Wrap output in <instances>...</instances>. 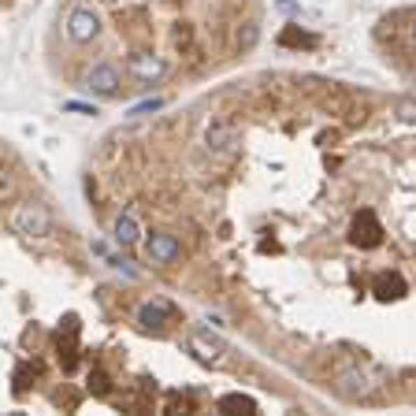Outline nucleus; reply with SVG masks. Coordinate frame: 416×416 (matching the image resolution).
Listing matches in <instances>:
<instances>
[{"label":"nucleus","mask_w":416,"mask_h":416,"mask_svg":"<svg viewBox=\"0 0 416 416\" xmlns=\"http://www.w3.org/2000/svg\"><path fill=\"white\" fill-rule=\"evenodd\" d=\"M127 75L138 78L141 86H157L160 78H168V59L157 52H130L127 56Z\"/></svg>","instance_id":"obj_2"},{"label":"nucleus","mask_w":416,"mask_h":416,"mask_svg":"<svg viewBox=\"0 0 416 416\" xmlns=\"http://www.w3.org/2000/svg\"><path fill=\"white\" fill-rule=\"evenodd\" d=\"M138 234H141V227H138V220L130 216V212L115 220V231H112L115 245H123V249H127V245H134V242H138Z\"/></svg>","instance_id":"obj_12"},{"label":"nucleus","mask_w":416,"mask_h":416,"mask_svg":"<svg viewBox=\"0 0 416 416\" xmlns=\"http://www.w3.org/2000/svg\"><path fill=\"white\" fill-rule=\"evenodd\" d=\"M398 119H406V123H416V97L398 101Z\"/></svg>","instance_id":"obj_15"},{"label":"nucleus","mask_w":416,"mask_h":416,"mask_svg":"<svg viewBox=\"0 0 416 416\" xmlns=\"http://www.w3.org/2000/svg\"><path fill=\"white\" fill-rule=\"evenodd\" d=\"M145 257L152 260V264H175L178 257H182V242H178L175 234H149L145 242Z\"/></svg>","instance_id":"obj_6"},{"label":"nucleus","mask_w":416,"mask_h":416,"mask_svg":"<svg viewBox=\"0 0 416 416\" xmlns=\"http://www.w3.org/2000/svg\"><path fill=\"white\" fill-rule=\"evenodd\" d=\"M234 45L238 49H253L257 45V22H242V27L234 30Z\"/></svg>","instance_id":"obj_13"},{"label":"nucleus","mask_w":416,"mask_h":416,"mask_svg":"<svg viewBox=\"0 0 416 416\" xmlns=\"http://www.w3.org/2000/svg\"><path fill=\"white\" fill-rule=\"evenodd\" d=\"M160 108H164V101H160V97H152V101H145V104H138L134 115H149V112H160Z\"/></svg>","instance_id":"obj_16"},{"label":"nucleus","mask_w":416,"mask_h":416,"mask_svg":"<svg viewBox=\"0 0 416 416\" xmlns=\"http://www.w3.org/2000/svg\"><path fill=\"white\" fill-rule=\"evenodd\" d=\"M168 316H171V308L164 305V301H149V305L138 308V324L145 327V331H152V327L160 331L164 324H168Z\"/></svg>","instance_id":"obj_10"},{"label":"nucleus","mask_w":416,"mask_h":416,"mask_svg":"<svg viewBox=\"0 0 416 416\" xmlns=\"http://www.w3.org/2000/svg\"><path fill=\"white\" fill-rule=\"evenodd\" d=\"M101 34V15L93 8H75L67 15V38L75 45H89Z\"/></svg>","instance_id":"obj_4"},{"label":"nucleus","mask_w":416,"mask_h":416,"mask_svg":"<svg viewBox=\"0 0 416 416\" xmlns=\"http://www.w3.org/2000/svg\"><path fill=\"white\" fill-rule=\"evenodd\" d=\"M338 394H342V398H353V401L375 394V375L361 372V368H350V372L338 375Z\"/></svg>","instance_id":"obj_7"},{"label":"nucleus","mask_w":416,"mask_h":416,"mask_svg":"<svg viewBox=\"0 0 416 416\" xmlns=\"http://www.w3.org/2000/svg\"><path fill=\"white\" fill-rule=\"evenodd\" d=\"M220 409H245V413H257V401H253V398H242V394H227V398H220Z\"/></svg>","instance_id":"obj_14"},{"label":"nucleus","mask_w":416,"mask_h":416,"mask_svg":"<svg viewBox=\"0 0 416 416\" xmlns=\"http://www.w3.org/2000/svg\"><path fill=\"white\" fill-rule=\"evenodd\" d=\"M413 34H416V30H413Z\"/></svg>","instance_id":"obj_18"},{"label":"nucleus","mask_w":416,"mask_h":416,"mask_svg":"<svg viewBox=\"0 0 416 416\" xmlns=\"http://www.w3.org/2000/svg\"><path fill=\"white\" fill-rule=\"evenodd\" d=\"M205 145L216 149V152H227L234 145V130L223 123V119H212V123L205 127Z\"/></svg>","instance_id":"obj_9"},{"label":"nucleus","mask_w":416,"mask_h":416,"mask_svg":"<svg viewBox=\"0 0 416 416\" xmlns=\"http://www.w3.org/2000/svg\"><path fill=\"white\" fill-rule=\"evenodd\" d=\"M64 108H67V112H82V115H97V108H89V104H78V101H67Z\"/></svg>","instance_id":"obj_17"},{"label":"nucleus","mask_w":416,"mask_h":416,"mask_svg":"<svg viewBox=\"0 0 416 416\" xmlns=\"http://www.w3.org/2000/svg\"><path fill=\"white\" fill-rule=\"evenodd\" d=\"M11 231L27 238H45L52 231V216L45 212V205H19L11 212Z\"/></svg>","instance_id":"obj_1"},{"label":"nucleus","mask_w":416,"mask_h":416,"mask_svg":"<svg viewBox=\"0 0 416 416\" xmlns=\"http://www.w3.org/2000/svg\"><path fill=\"white\" fill-rule=\"evenodd\" d=\"M119 86H123V75H119L115 64H93L86 75H82V89L97 93V97H115Z\"/></svg>","instance_id":"obj_3"},{"label":"nucleus","mask_w":416,"mask_h":416,"mask_svg":"<svg viewBox=\"0 0 416 416\" xmlns=\"http://www.w3.org/2000/svg\"><path fill=\"white\" fill-rule=\"evenodd\" d=\"M375 297H383V301L406 297V279H401L398 271H394V275H390V271H387V275H379V279H375Z\"/></svg>","instance_id":"obj_11"},{"label":"nucleus","mask_w":416,"mask_h":416,"mask_svg":"<svg viewBox=\"0 0 416 416\" xmlns=\"http://www.w3.org/2000/svg\"><path fill=\"white\" fill-rule=\"evenodd\" d=\"M189 353H194L201 364H212V368L227 364V350H223V342L201 335V331H197V335H189Z\"/></svg>","instance_id":"obj_8"},{"label":"nucleus","mask_w":416,"mask_h":416,"mask_svg":"<svg viewBox=\"0 0 416 416\" xmlns=\"http://www.w3.org/2000/svg\"><path fill=\"white\" fill-rule=\"evenodd\" d=\"M350 242L357 249H375L379 242H383V227H379V220H375V212H361V216H353L350 223Z\"/></svg>","instance_id":"obj_5"}]
</instances>
